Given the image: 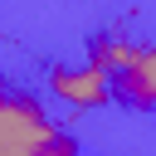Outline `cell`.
<instances>
[{
	"instance_id": "cell-1",
	"label": "cell",
	"mask_w": 156,
	"mask_h": 156,
	"mask_svg": "<svg viewBox=\"0 0 156 156\" xmlns=\"http://www.w3.org/2000/svg\"><path fill=\"white\" fill-rule=\"evenodd\" d=\"M58 132V122L29 98V93H10L0 88V151H34Z\"/></svg>"
},
{
	"instance_id": "cell-2",
	"label": "cell",
	"mask_w": 156,
	"mask_h": 156,
	"mask_svg": "<svg viewBox=\"0 0 156 156\" xmlns=\"http://www.w3.org/2000/svg\"><path fill=\"white\" fill-rule=\"evenodd\" d=\"M49 93L63 102V107H107L112 102V78L98 68V63H54L49 68Z\"/></svg>"
},
{
	"instance_id": "cell-3",
	"label": "cell",
	"mask_w": 156,
	"mask_h": 156,
	"mask_svg": "<svg viewBox=\"0 0 156 156\" xmlns=\"http://www.w3.org/2000/svg\"><path fill=\"white\" fill-rule=\"evenodd\" d=\"M112 98L136 112H156V44H141L136 58L112 78Z\"/></svg>"
},
{
	"instance_id": "cell-4",
	"label": "cell",
	"mask_w": 156,
	"mask_h": 156,
	"mask_svg": "<svg viewBox=\"0 0 156 156\" xmlns=\"http://www.w3.org/2000/svg\"><path fill=\"white\" fill-rule=\"evenodd\" d=\"M136 49H141V44H132L127 34H98V39H88V63H98L107 78H117V73L136 58Z\"/></svg>"
},
{
	"instance_id": "cell-5",
	"label": "cell",
	"mask_w": 156,
	"mask_h": 156,
	"mask_svg": "<svg viewBox=\"0 0 156 156\" xmlns=\"http://www.w3.org/2000/svg\"><path fill=\"white\" fill-rule=\"evenodd\" d=\"M39 156H83V146H78V136H73L68 127H58V132L39 146Z\"/></svg>"
},
{
	"instance_id": "cell-6",
	"label": "cell",
	"mask_w": 156,
	"mask_h": 156,
	"mask_svg": "<svg viewBox=\"0 0 156 156\" xmlns=\"http://www.w3.org/2000/svg\"><path fill=\"white\" fill-rule=\"evenodd\" d=\"M0 156H34V151H0Z\"/></svg>"
}]
</instances>
